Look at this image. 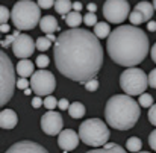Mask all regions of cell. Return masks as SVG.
I'll list each match as a JSON object with an SVG mask.
<instances>
[{
    "label": "cell",
    "mask_w": 156,
    "mask_h": 153,
    "mask_svg": "<svg viewBox=\"0 0 156 153\" xmlns=\"http://www.w3.org/2000/svg\"><path fill=\"white\" fill-rule=\"evenodd\" d=\"M53 56L62 76L83 85L96 79L103 64V49L99 38L93 32L77 27L58 35Z\"/></svg>",
    "instance_id": "1"
},
{
    "label": "cell",
    "mask_w": 156,
    "mask_h": 153,
    "mask_svg": "<svg viewBox=\"0 0 156 153\" xmlns=\"http://www.w3.org/2000/svg\"><path fill=\"white\" fill-rule=\"evenodd\" d=\"M106 50L115 64L130 68L146 59L149 53V37L133 24H123L108 37Z\"/></svg>",
    "instance_id": "2"
},
{
    "label": "cell",
    "mask_w": 156,
    "mask_h": 153,
    "mask_svg": "<svg viewBox=\"0 0 156 153\" xmlns=\"http://www.w3.org/2000/svg\"><path fill=\"white\" fill-rule=\"evenodd\" d=\"M141 115L140 103L135 102L132 96L127 94H117L112 96L105 108L106 123L112 129L118 130H129L132 129Z\"/></svg>",
    "instance_id": "3"
},
{
    "label": "cell",
    "mask_w": 156,
    "mask_h": 153,
    "mask_svg": "<svg viewBox=\"0 0 156 153\" xmlns=\"http://www.w3.org/2000/svg\"><path fill=\"white\" fill-rule=\"evenodd\" d=\"M11 20L18 30H30L41 21L38 3L32 0H20L11 9Z\"/></svg>",
    "instance_id": "4"
},
{
    "label": "cell",
    "mask_w": 156,
    "mask_h": 153,
    "mask_svg": "<svg viewBox=\"0 0 156 153\" xmlns=\"http://www.w3.org/2000/svg\"><path fill=\"white\" fill-rule=\"evenodd\" d=\"M79 138L91 147H103L109 140V129L100 118H88L79 126Z\"/></svg>",
    "instance_id": "5"
},
{
    "label": "cell",
    "mask_w": 156,
    "mask_h": 153,
    "mask_svg": "<svg viewBox=\"0 0 156 153\" xmlns=\"http://www.w3.org/2000/svg\"><path fill=\"white\" fill-rule=\"evenodd\" d=\"M149 85V76L141 68H126L120 76V87L127 96L144 94Z\"/></svg>",
    "instance_id": "6"
},
{
    "label": "cell",
    "mask_w": 156,
    "mask_h": 153,
    "mask_svg": "<svg viewBox=\"0 0 156 153\" xmlns=\"http://www.w3.org/2000/svg\"><path fill=\"white\" fill-rule=\"evenodd\" d=\"M0 76H2V93H0V100L2 105L11 100L12 94H14V88L17 87V79H15V71H14V65L9 59V56L2 52L0 53Z\"/></svg>",
    "instance_id": "7"
},
{
    "label": "cell",
    "mask_w": 156,
    "mask_h": 153,
    "mask_svg": "<svg viewBox=\"0 0 156 153\" xmlns=\"http://www.w3.org/2000/svg\"><path fill=\"white\" fill-rule=\"evenodd\" d=\"M56 88V79L53 76V73L47 70H38L34 73V76L30 77V90L37 94V96H52V93Z\"/></svg>",
    "instance_id": "8"
},
{
    "label": "cell",
    "mask_w": 156,
    "mask_h": 153,
    "mask_svg": "<svg viewBox=\"0 0 156 153\" xmlns=\"http://www.w3.org/2000/svg\"><path fill=\"white\" fill-rule=\"evenodd\" d=\"M130 15V6L127 0H106L103 5V17L114 24L123 23Z\"/></svg>",
    "instance_id": "9"
},
{
    "label": "cell",
    "mask_w": 156,
    "mask_h": 153,
    "mask_svg": "<svg viewBox=\"0 0 156 153\" xmlns=\"http://www.w3.org/2000/svg\"><path fill=\"white\" fill-rule=\"evenodd\" d=\"M37 47V41L32 40L30 35H26V34H20L17 37V40L14 41L12 44V52L17 58L20 59H27L29 56L34 55Z\"/></svg>",
    "instance_id": "10"
},
{
    "label": "cell",
    "mask_w": 156,
    "mask_h": 153,
    "mask_svg": "<svg viewBox=\"0 0 156 153\" xmlns=\"http://www.w3.org/2000/svg\"><path fill=\"white\" fill-rule=\"evenodd\" d=\"M64 120L59 112L55 111H47L41 117V129L47 135H59L64 129Z\"/></svg>",
    "instance_id": "11"
},
{
    "label": "cell",
    "mask_w": 156,
    "mask_h": 153,
    "mask_svg": "<svg viewBox=\"0 0 156 153\" xmlns=\"http://www.w3.org/2000/svg\"><path fill=\"white\" fill-rule=\"evenodd\" d=\"M79 133H76L73 129H64L59 135H58V146L65 150V152H70V150H74L77 146H79Z\"/></svg>",
    "instance_id": "12"
},
{
    "label": "cell",
    "mask_w": 156,
    "mask_h": 153,
    "mask_svg": "<svg viewBox=\"0 0 156 153\" xmlns=\"http://www.w3.org/2000/svg\"><path fill=\"white\" fill-rule=\"evenodd\" d=\"M5 153H49L41 144L34 141H18L11 146Z\"/></svg>",
    "instance_id": "13"
},
{
    "label": "cell",
    "mask_w": 156,
    "mask_h": 153,
    "mask_svg": "<svg viewBox=\"0 0 156 153\" xmlns=\"http://www.w3.org/2000/svg\"><path fill=\"white\" fill-rule=\"evenodd\" d=\"M18 123V117L12 109H3L0 114V126L2 129H14Z\"/></svg>",
    "instance_id": "14"
},
{
    "label": "cell",
    "mask_w": 156,
    "mask_h": 153,
    "mask_svg": "<svg viewBox=\"0 0 156 153\" xmlns=\"http://www.w3.org/2000/svg\"><path fill=\"white\" fill-rule=\"evenodd\" d=\"M35 64L29 59H20V62L17 64V73L21 76V77H32L34 73H35Z\"/></svg>",
    "instance_id": "15"
},
{
    "label": "cell",
    "mask_w": 156,
    "mask_h": 153,
    "mask_svg": "<svg viewBox=\"0 0 156 153\" xmlns=\"http://www.w3.org/2000/svg\"><path fill=\"white\" fill-rule=\"evenodd\" d=\"M40 27H41V30L46 32L47 35H49V34H53V32L58 30V20H56L55 17H52V15H46V17L41 18Z\"/></svg>",
    "instance_id": "16"
},
{
    "label": "cell",
    "mask_w": 156,
    "mask_h": 153,
    "mask_svg": "<svg viewBox=\"0 0 156 153\" xmlns=\"http://www.w3.org/2000/svg\"><path fill=\"white\" fill-rule=\"evenodd\" d=\"M135 9L136 11H140L141 14H143V17H144V20L147 21V20H150L152 17H153V12H155V6L153 5H150L149 2H140L136 6H135Z\"/></svg>",
    "instance_id": "17"
},
{
    "label": "cell",
    "mask_w": 156,
    "mask_h": 153,
    "mask_svg": "<svg viewBox=\"0 0 156 153\" xmlns=\"http://www.w3.org/2000/svg\"><path fill=\"white\" fill-rule=\"evenodd\" d=\"M87 153H126V150H124L121 146L115 144V143H108V144L103 146V147L90 150V152H87Z\"/></svg>",
    "instance_id": "18"
},
{
    "label": "cell",
    "mask_w": 156,
    "mask_h": 153,
    "mask_svg": "<svg viewBox=\"0 0 156 153\" xmlns=\"http://www.w3.org/2000/svg\"><path fill=\"white\" fill-rule=\"evenodd\" d=\"M55 11L58 12V14H61V15H68L70 12H71V8H73V3L70 2V0H56L55 2Z\"/></svg>",
    "instance_id": "19"
},
{
    "label": "cell",
    "mask_w": 156,
    "mask_h": 153,
    "mask_svg": "<svg viewBox=\"0 0 156 153\" xmlns=\"http://www.w3.org/2000/svg\"><path fill=\"white\" fill-rule=\"evenodd\" d=\"M111 29H109V24L106 23V21H100V23H97L96 26H94V35L99 38V40H102V38H108L109 35H111Z\"/></svg>",
    "instance_id": "20"
},
{
    "label": "cell",
    "mask_w": 156,
    "mask_h": 153,
    "mask_svg": "<svg viewBox=\"0 0 156 153\" xmlns=\"http://www.w3.org/2000/svg\"><path fill=\"white\" fill-rule=\"evenodd\" d=\"M68 114L71 118H82L85 115V106L80 102H74L70 105L68 108Z\"/></svg>",
    "instance_id": "21"
},
{
    "label": "cell",
    "mask_w": 156,
    "mask_h": 153,
    "mask_svg": "<svg viewBox=\"0 0 156 153\" xmlns=\"http://www.w3.org/2000/svg\"><path fill=\"white\" fill-rule=\"evenodd\" d=\"M65 21H67V24L71 27V29H76L82 21H83V17L79 14V12H76V11H71L67 17H65Z\"/></svg>",
    "instance_id": "22"
},
{
    "label": "cell",
    "mask_w": 156,
    "mask_h": 153,
    "mask_svg": "<svg viewBox=\"0 0 156 153\" xmlns=\"http://www.w3.org/2000/svg\"><path fill=\"white\" fill-rule=\"evenodd\" d=\"M141 147H143V143H141V140L136 138V137H132V138H129V140L126 141V149H127V152L138 153V152H141Z\"/></svg>",
    "instance_id": "23"
},
{
    "label": "cell",
    "mask_w": 156,
    "mask_h": 153,
    "mask_svg": "<svg viewBox=\"0 0 156 153\" xmlns=\"http://www.w3.org/2000/svg\"><path fill=\"white\" fill-rule=\"evenodd\" d=\"M129 21L133 24V26H138V24H141V23H144L146 20H144V17H143V14L140 12V11H132L130 12V15H129Z\"/></svg>",
    "instance_id": "24"
},
{
    "label": "cell",
    "mask_w": 156,
    "mask_h": 153,
    "mask_svg": "<svg viewBox=\"0 0 156 153\" xmlns=\"http://www.w3.org/2000/svg\"><path fill=\"white\" fill-rule=\"evenodd\" d=\"M50 44H52V41L47 37H38V40H37V49L40 52H46L47 49H50Z\"/></svg>",
    "instance_id": "25"
},
{
    "label": "cell",
    "mask_w": 156,
    "mask_h": 153,
    "mask_svg": "<svg viewBox=\"0 0 156 153\" xmlns=\"http://www.w3.org/2000/svg\"><path fill=\"white\" fill-rule=\"evenodd\" d=\"M138 103H140V106H143V108H152V106L155 105V103H153V97H152L150 94H147V93H144V94L140 96Z\"/></svg>",
    "instance_id": "26"
},
{
    "label": "cell",
    "mask_w": 156,
    "mask_h": 153,
    "mask_svg": "<svg viewBox=\"0 0 156 153\" xmlns=\"http://www.w3.org/2000/svg\"><path fill=\"white\" fill-rule=\"evenodd\" d=\"M9 20H11V11L6 6L2 5V8H0V21H2V24H6Z\"/></svg>",
    "instance_id": "27"
},
{
    "label": "cell",
    "mask_w": 156,
    "mask_h": 153,
    "mask_svg": "<svg viewBox=\"0 0 156 153\" xmlns=\"http://www.w3.org/2000/svg\"><path fill=\"white\" fill-rule=\"evenodd\" d=\"M35 64L38 65V68H47V65L50 64V59H49V56H46V55H40V56H37V61H35Z\"/></svg>",
    "instance_id": "28"
},
{
    "label": "cell",
    "mask_w": 156,
    "mask_h": 153,
    "mask_svg": "<svg viewBox=\"0 0 156 153\" xmlns=\"http://www.w3.org/2000/svg\"><path fill=\"white\" fill-rule=\"evenodd\" d=\"M83 23H85L87 26H96V24H97V17H96V14H94V12H88V14H85V17H83Z\"/></svg>",
    "instance_id": "29"
},
{
    "label": "cell",
    "mask_w": 156,
    "mask_h": 153,
    "mask_svg": "<svg viewBox=\"0 0 156 153\" xmlns=\"http://www.w3.org/2000/svg\"><path fill=\"white\" fill-rule=\"evenodd\" d=\"M18 35H20V32H14V34L8 35V37H6V40H3V41H2V47H5V49H6V47H9L11 44H14V41L17 40V37H18Z\"/></svg>",
    "instance_id": "30"
},
{
    "label": "cell",
    "mask_w": 156,
    "mask_h": 153,
    "mask_svg": "<svg viewBox=\"0 0 156 153\" xmlns=\"http://www.w3.org/2000/svg\"><path fill=\"white\" fill-rule=\"evenodd\" d=\"M58 103H59V102H58V100H56L53 96H47V97L44 99V106H46L49 111H53V109L58 106Z\"/></svg>",
    "instance_id": "31"
},
{
    "label": "cell",
    "mask_w": 156,
    "mask_h": 153,
    "mask_svg": "<svg viewBox=\"0 0 156 153\" xmlns=\"http://www.w3.org/2000/svg\"><path fill=\"white\" fill-rule=\"evenodd\" d=\"M83 87H85L87 91H97V90H99V80H97V79H91V80H88Z\"/></svg>",
    "instance_id": "32"
},
{
    "label": "cell",
    "mask_w": 156,
    "mask_h": 153,
    "mask_svg": "<svg viewBox=\"0 0 156 153\" xmlns=\"http://www.w3.org/2000/svg\"><path fill=\"white\" fill-rule=\"evenodd\" d=\"M29 85H30V80H27L26 77H20V79H17V88H18V90L26 91Z\"/></svg>",
    "instance_id": "33"
},
{
    "label": "cell",
    "mask_w": 156,
    "mask_h": 153,
    "mask_svg": "<svg viewBox=\"0 0 156 153\" xmlns=\"http://www.w3.org/2000/svg\"><path fill=\"white\" fill-rule=\"evenodd\" d=\"M56 0H38V6L43 9H50L52 6H55Z\"/></svg>",
    "instance_id": "34"
},
{
    "label": "cell",
    "mask_w": 156,
    "mask_h": 153,
    "mask_svg": "<svg viewBox=\"0 0 156 153\" xmlns=\"http://www.w3.org/2000/svg\"><path fill=\"white\" fill-rule=\"evenodd\" d=\"M149 87H152V88L156 90V68H153L149 73Z\"/></svg>",
    "instance_id": "35"
},
{
    "label": "cell",
    "mask_w": 156,
    "mask_h": 153,
    "mask_svg": "<svg viewBox=\"0 0 156 153\" xmlns=\"http://www.w3.org/2000/svg\"><path fill=\"white\" fill-rule=\"evenodd\" d=\"M149 121L156 126V105H153L150 109H149Z\"/></svg>",
    "instance_id": "36"
},
{
    "label": "cell",
    "mask_w": 156,
    "mask_h": 153,
    "mask_svg": "<svg viewBox=\"0 0 156 153\" xmlns=\"http://www.w3.org/2000/svg\"><path fill=\"white\" fill-rule=\"evenodd\" d=\"M149 146L156 152V129L149 135Z\"/></svg>",
    "instance_id": "37"
},
{
    "label": "cell",
    "mask_w": 156,
    "mask_h": 153,
    "mask_svg": "<svg viewBox=\"0 0 156 153\" xmlns=\"http://www.w3.org/2000/svg\"><path fill=\"white\" fill-rule=\"evenodd\" d=\"M70 105H71V103H68V100H67V99H61V100H59V103H58V106H59L62 111H65V109L68 111Z\"/></svg>",
    "instance_id": "38"
},
{
    "label": "cell",
    "mask_w": 156,
    "mask_h": 153,
    "mask_svg": "<svg viewBox=\"0 0 156 153\" xmlns=\"http://www.w3.org/2000/svg\"><path fill=\"white\" fill-rule=\"evenodd\" d=\"M43 105H44V102L40 99V96H37V97L32 99V106H34V108H41Z\"/></svg>",
    "instance_id": "39"
},
{
    "label": "cell",
    "mask_w": 156,
    "mask_h": 153,
    "mask_svg": "<svg viewBox=\"0 0 156 153\" xmlns=\"http://www.w3.org/2000/svg\"><path fill=\"white\" fill-rule=\"evenodd\" d=\"M147 29L150 32H155L156 30V21H147Z\"/></svg>",
    "instance_id": "40"
},
{
    "label": "cell",
    "mask_w": 156,
    "mask_h": 153,
    "mask_svg": "<svg viewBox=\"0 0 156 153\" xmlns=\"http://www.w3.org/2000/svg\"><path fill=\"white\" fill-rule=\"evenodd\" d=\"M150 56H152V59H153V62L156 64V43L153 44V47H152V50H150Z\"/></svg>",
    "instance_id": "41"
},
{
    "label": "cell",
    "mask_w": 156,
    "mask_h": 153,
    "mask_svg": "<svg viewBox=\"0 0 156 153\" xmlns=\"http://www.w3.org/2000/svg\"><path fill=\"white\" fill-rule=\"evenodd\" d=\"M0 32H2V34H8V32H9V24H8V23H6V24H2V26H0Z\"/></svg>",
    "instance_id": "42"
},
{
    "label": "cell",
    "mask_w": 156,
    "mask_h": 153,
    "mask_svg": "<svg viewBox=\"0 0 156 153\" xmlns=\"http://www.w3.org/2000/svg\"><path fill=\"white\" fill-rule=\"evenodd\" d=\"M73 8H74L76 12H79V11L82 9V3H80V2H74V3H73Z\"/></svg>",
    "instance_id": "43"
},
{
    "label": "cell",
    "mask_w": 156,
    "mask_h": 153,
    "mask_svg": "<svg viewBox=\"0 0 156 153\" xmlns=\"http://www.w3.org/2000/svg\"><path fill=\"white\" fill-rule=\"evenodd\" d=\"M87 9H88L90 12H96V11H97V6H96L94 3H90V5L87 6Z\"/></svg>",
    "instance_id": "44"
},
{
    "label": "cell",
    "mask_w": 156,
    "mask_h": 153,
    "mask_svg": "<svg viewBox=\"0 0 156 153\" xmlns=\"http://www.w3.org/2000/svg\"><path fill=\"white\" fill-rule=\"evenodd\" d=\"M46 37H47L50 41H55V43H56V40H58V37H55L53 34H49V35H46Z\"/></svg>",
    "instance_id": "45"
},
{
    "label": "cell",
    "mask_w": 156,
    "mask_h": 153,
    "mask_svg": "<svg viewBox=\"0 0 156 153\" xmlns=\"http://www.w3.org/2000/svg\"><path fill=\"white\" fill-rule=\"evenodd\" d=\"M30 93H34V91H32V90H29V88H27V90H26V91H24V94H26V96H29V94H30Z\"/></svg>",
    "instance_id": "46"
},
{
    "label": "cell",
    "mask_w": 156,
    "mask_h": 153,
    "mask_svg": "<svg viewBox=\"0 0 156 153\" xmlns=\"http://www.w3.org/2000/svg\"><path fill=\"white\" fill-rule=\"evenodd\" d=\"M153 6H155V11H156V0H153Z\"/></svg>",
    "instance_id": "47"
},
{
    "label": "cell",
    "mask_w": 156,
    "mask_h": 153,
    "mask_svg": "<svg viewBox=\"0 0 156 153\" xmlns=\"http://www.w3.org/2000/svg\"><path fill=\"white\" fill-rule=\"evenodd\" d=\"M138 153H147V152H138Z\"/></svg>",
    "instance_id": "48"
}]
</instances>
